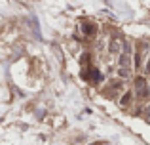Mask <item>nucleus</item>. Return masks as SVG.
Returning <instances> with one entry per match:
<instances>
[{"mask_svg":"<svg viewBox=\"0 0 150 145\" xmlns=\"http://www.w3.org/2000/svg\"><path fill=\"white\" fill-rule=\"evenodd\" d=\"M135 92L141 99H148L150 97V88H148V82L144 76H139L135 78Z\"/></svg>","mask_w":150,"mask_h":145,"instance_id":"nucleus-1","label":"nucleus"},{"mask_svg":"<svg viewBox=\"0 0 150 145\" xmlns=\"http://www.w3.org/2000/svg\"><path fill=\"white\" fill-rule=\"evenodd\" d=\"M118 63H120L122 69H129V65H131V57H129V54H122Z\"/></svg>","mask_w":150,"mask_h":145,"instance_id":"nucleus-2","label":"nucleus"},{"mask_svg":"<svg viewBox=\"0 0 150 145\" xmlns=\"http://www.w3.org/2000/svg\"><path fill=\"white\" fill-rule=\"evenodd\" d=\"M108 52L110 54H120L122 52V44L118 40H110L108 42Z\"/></svg>","mask_w":150,"mask_h":145,"instance_id":"nucleus-3","label":"nucleus"},{"mask_svg":"<svg viewBox=\"0 0 150 145\" xmlns=\"http://www.w3.org/2000/svg\"><path fill=\"white\" fill-rule=\"evenodd\" d=\"M118 76L127 78V76H129V69H122V67H118Z\"/></svg>","mask_w":150,"mask_h":145,"instance_id":"nucleus-4","label":"nucleus"},{"mask_svg":"<svg viewBox=\"0 0 150 145\" xmlns=\"http://www.w3.org/2000/svg\"><path fill=\"white\" fill-rule=\"evenodd\" d=\"M144 113H146V115H150V105L146 107V111H144Z\"/></svg>","mask_w":150,"mask_h":145,"instance_id":"nucleus-5","label":"nucleus"}]
</instances>
